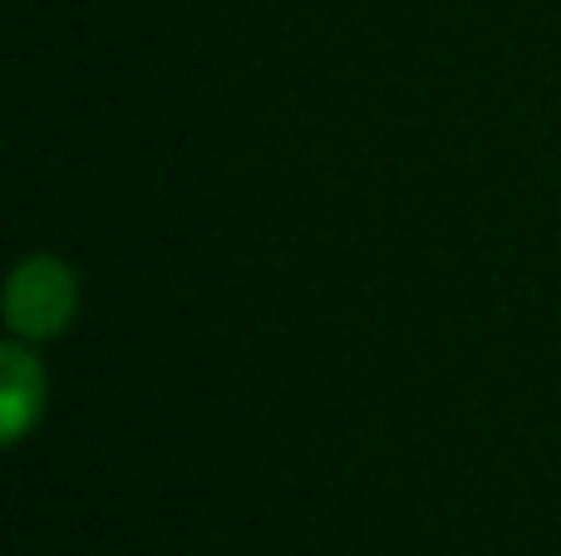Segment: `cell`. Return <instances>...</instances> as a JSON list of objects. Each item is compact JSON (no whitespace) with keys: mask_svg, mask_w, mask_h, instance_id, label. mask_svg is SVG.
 <instances>
[{"mask_svg":"<svg viewBox=\"0 0 561 556\" xmlns=\"http://www.w3.org/2000/svg\"><path fill=\"white\" fill-rule=\"evenodd\" d=\"M0 370H5V399H0V409H5V443H20L30 424L39 419V409H45V374H39V364L20 345L0 350Z\"/></svg>","mask_w":561,"mask_h":556,"instance_id":"7a4b0ae2","label":"cell"},{"mask_svg":"<svg viewBox=\"0 0 561 556\" xmlns=\"http://www.w3.org/2000/svg\"><path fill=\"white\" fill-rule=\"evenodd\" d=\"M79 305V286L59 256H25L5 286V325L25 340H49L69 325Z\"/></svg>","mask_w":561,"mask_h":556,"instance_id":"6da1fadb","label":"cell"}]
</instances>
